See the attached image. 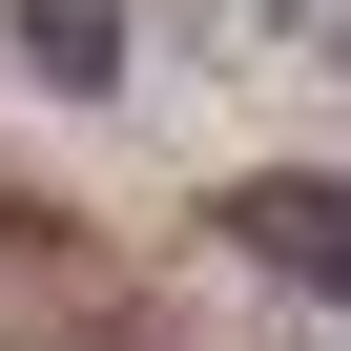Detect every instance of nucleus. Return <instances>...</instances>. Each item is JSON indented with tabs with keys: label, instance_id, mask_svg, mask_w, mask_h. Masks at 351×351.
<instances>
[{
	"label": "nucleus",
	"instance_id": "nucleus-2",
	"mask_svg": "<svg viewBox=\"0 0 351 351\" xmlns=\"http://www.w3.org/2000/svg\"><path fill=\"white\" fill-rule=\"evenodd\" d=\"M21 62H42V83H124V21H83V0H62V21H21Z\"/></svg>",
	"mask_w": 351,
	"mask_h": 351
},
{
	"label": "nucleus",
	"instance_id": "nucleus-1",
	"mask_svg": "<svg viewBox=\"0 0 351 351\" xmlns=\"http://www.w3.org/2000/svg\"><path fill=\"white\" fill-rule=\"evenodd\" d=\"M228 228H248V269H289V289H351V186H310V165L228 186Z\"/></svg>",
	"mask_w": 351,
	"mask_h": 351
}]
</instances>
